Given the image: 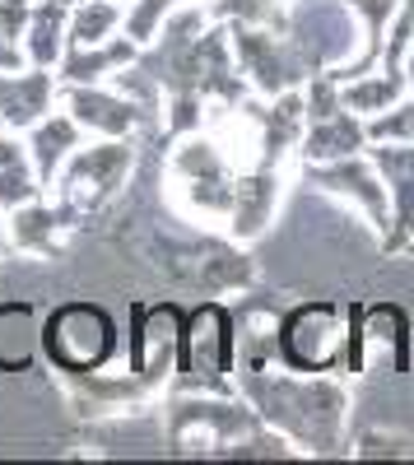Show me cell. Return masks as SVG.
I'll use <instances>...</instances> for the list:
<instances>
[{"label": "cell", "mask_w": 414, "mask_h": 465, "mask_svg": "<svg viewBox=\"0 0 414 465\" xmlns=\"http://www.w3.org/2000/svg\"><path fill=\"white\" fill-rule=\"evenodd\" d=\"M359 302L312 298L275 317V354L293 372H363Z\"/></svg>", "instance_id": "1"}, {"label": "cell", "mask_w": 414, "mask_h": 465, "mask_svg": "<svg viewBox=\"0 0 414 465\" xmlns=\"http://www.w3.org/2000/svg\"><path fill=\"white\" fill-rule=\"evenodd\" d=\"M182 391H210V396H238V312L219 298H205L182 322L177 349V377Z\"/></svg>", "instance_id": "2"}, {"label": "cell", "mask_w": 414, "mask_h": 465, "mask_svg": "<svg viewBox=\"0 0 414 465\" xmlns=\"http://www.w3.org/2000/svg\"><path fill=\"white\" fill-rule=\"evenodd\" d=\"M168 447L192 456V451H205V456H238L242 442H251L266 419H261L242 396H210V391H177L168 401Z\"/></svg>", "instance_id": "3"}, {"label": "cell", "mask_w": 414, "mask_h": 465, "mask_svg": "<svg viewBox=\"0 0 414 465\" xmlns=\"http://www.w3.org/2000/svg\"><path fill=\"white\" fill-rule=\"evenodd\" d=\"M43 354L56 372H98L117 363L122 331L107 307L74 298V302H61L43 322Z\"/></svg>", "instance_id": "4"}, {"label": "cell", "mask_w": 414, "mask_h": 465, "mask_svg": "<svg viewBox=\"0 0 414 465\" xmlns=\"http://www.w3.org/2000/svg\"><path fill=\"white\" fill-rule=\"evenodd\" d=\"M135 168V140H98L84 135L70 149V159L56 173V201H65L74 214H98L103 205H112L122 196V186L131 182Z\"/></svg>", "instance_id": "5"}, {"label": "cell", "mask_w": 414, "mask_h": 465, "mask_svg": "<svg viewBox=\"0 0 414 465\" xmlns=\"http://www.w3.org/2000/svg\"><path fill=\"white\" fill-rule=\"evenodd\" d=\"M284 33L308 70H335L359 52V15L350 0H289Z\"/></svg>", "instance_id": "6"}, {"label": "cell", "mask_w": 414, "mask_h": 465, "mask_svg": "<svg viewBox=\"0 0 414 465\" xmlns=\"http://www.w3.org/2000/svg\"><path fill=\"white\" fill-rule=\"evenodd\" d=\"M229 37H233V61H238V74L242 84L256 94V98H280V94H293L303 89L308 80V61L298 56V47L289 43L284 28H256V24H229Z\"/></svg>", "instance_id": "7"}, {"label": "cell", "mask_w": 414, "mask_h": 465, "mask_svg": "<svg viewBox=\"0 0 414 465\" xmlns=\"http://www.w3.org/2000/svg\"><path fill=\"white\" fill-rule=\"evenodd\" d=\"M186 312L177 302H135L131 331H126V372L140 377L154 396H163L177 377V349H182Z\"/></svg>", "instance_id": "8"}, {"label": "cell", "mask_w": 414, "mask_h": 465, "mask_svg": "<svg viewBox=\"0 0 414 465\" xmlns=\"http://www.w3.org/2000/svg\"><path fill=\"white\" fill-rule=\"evenodd\" d=\"M298 177L308 186H317L321 196L345 201L350 210H359L368 219V228L387 238L391 228V196H387V182L382 173L372 168L368 149L363 153H345V159H326V163H298Z\"/></svg>", "instance_id": "9"}, {"label": "cell", "mask_w": 414, "mask_h": 465, "mask_svg": "<svg viewBox=\"0 0 414 465\" xmlns=\"http://www.w3.org/2000/svg\"><path fill=\"white\" fill-rule=\"evenodd\" d=\"M61 107L84 135L98 140H135V131L149 122L144 107L131 103L117 84H61Z\"/></svg>", "instance_id": "10"}, {"label": "cell", "mask_w": 414, "mask_h": 465, "mask_svg": "<svg viewBox=\"0 0 414 465\" xmlns=\"http://www.w3.org/2000/svg\"><path fill=\"white\" fill-rule=\"evenodd\" d=\"M5 223H10V252L33 256V261H56V256L70 247L74 228L84 223V214H74V210H70L65 201H56V196H52V201L37 196V201L10 210Z\"/></svg>", "instance_id": "11"}, {"label": "cell", "mask_w": 414, "mask_h": 465, "mask_svg": "<svg viewBox=\"0 0 414 465\" xmlns=\"http://www.w3.org/2000/svg\"><path fill=\"white\" fill-rule=\"evenodd\" d=\"M368 159L382 173L391 196V228L382 247L409 252L414 247V140H368Z\"/></svg>", "instance_id": "12"}, {"label": "cell", "mask_w": 414, "mask_h": 465, "mask_svg": "<svg viewBox=\"0 0 414 465\" xmlns=\"http://www.w3.org/2000/svg\"><path fill=\"white\" fill-rule=\"evenodd\" d=\"M289 163H256L247 173H238V196H233V214H229V242L247 247L261 232L275 223V210L284 201V182H289Z\"/></svg>", "instance_id": "13"}, {"label": "cell", "mask_w": 414, "mask_h": 465, "mask_svg": "<svg viewBox=\"0 0 414 465\" xmlns=\"http://www.w3.org/2000/svg\"><path fill=\"white\" fill-rule=\"evenodd\" d=\"M61 386H65V396L70 405L80 410L84 419H126V414H140L144 401L154 396L140 377H131L126 368L122 372H56Z\"/></svg>", "instance_id": "14"}, {"label": "cell", "mask_w": 414, "mask_h": 465, "mask_svg": "<svg viewBox=\"0 0 414 465\" xmlns=\"http://www.w3.org/2000/svg\"><path fill=\"white\" fill-rule=\"evenodd\" d=\"M61 107V80L47 65H19L0 74V126L5 131H28L47 112Z\"/></svg>", "instance_id": "15"}, {"label": "cell", "mask_w": 414, "mask_h": 465, "mask_svg": "<svg viewBox=\"0 0 414 465\" xmlns=\"http://www.w3.org/2000/svg\"><path fill=\"white\" fill-rule=\"evenodd\" d=\"M359 344H363V372H409V322L396 302H372L359 312Z\"/></svg>", "instance_id": "16"}, {"label": "cell", "mask_w": 414, "mask_h": 465, "mask_svg": "<svg viewBox=\"0 0 414 465\" xmlns=\"http://www.w3.org/2000/svg\"><path fill=\"white\" fill-rule=\"evenodd\" d=\"M363 149H368V122L359 112L340 107V112L317 116V122L303 126L298 163H326V159H345V153H363Z\"/></svg>", "instance_id": "17"}, {"label": "cell", "mask_w": 414, "mask_h": 465, "mask_svg": "<svg viewBox=\"0 0 414 465\" xmlns=\"http://www.w3.org/2000/svg\"><path fill=\"white\" fill-rule=\"evenodd\" d=\"M140 47L131 43L126 33H112L107 43H89V47H65L61 65H56V80L61 84H107L117 70L135 65Z\"/></svg>", "instance_id": "18"}, {"label": "cell", "mask_w": 414, "mask_h": 465, "mask_svg": "<svg viewBox=\"0 0 414 465\" xmlns=\"http://www.w3.org/2000/svg\"><path fill=\"white\" fill-rule=\"evenodd\" d=\"M80 140H84V131L70 122V112H65V107L47 112L37 126H28V131H24V144H28V153H33L37 182H43L47 191H52V182H56L61 163L70 159V149L80 144Z\"/></svg>", "instance_id": "19"}, {"label": "cell", "mask_w": 414, "mask_h": 465, "mask_svg": "<svg viewBox=\"0 0 414 465\" xmlns=\"http://www.w3.org/2000/svg\"><path fill=\"white\" fill-rule=\"evenodd\" d=\"M43 354V322L33 302H0V372H24Z\"/></svg>", "instance_id": "20"}, {"label": "cell", "mask_w": 414, "mask_h": 465, "mask_svg": "<svg viewBox=\"0 0 414 465\" xmlns=\"http://www.w3.org/2000/svg\"><path fill=\"white\" fill-rule=\"evenodd\" d=\"M37 196H47V186L37 182V168H33V153L24 144L19 131H0V210H19Z\"/></svg>", "instance_id": "21"}, {"label": "cell", "mask_w": 414, "mask_h": 465, "mask_svg": "<svg viewBox=\"0 0 414 465\" xmlns=\"http://www.w3.org/2000/svg\"><path fill=\"white\" fill-rule=\"evenodd\" d=\"M65 24H70V5H65V0H37L33 19L24 28V43H19L24 61L56 70L61 56H65Z\"/></svg>", "instance_id": "22"}, {"label": "cell", "mask_w": 414, "mask_h": 465, "mask_svg": "<svg viewBox=\"0 0 414 465\" xmlns=\"http://www.w3.org/2000/svg\"><path fill=\"white\" fill-rule=\"evenodd\" d=\"M405 94H409V74L405 70H387V65L368 70V74H354V80L340 84V103L350 112H359L363 122L378 116V112H387V107H396Z\"/></svg>", "instance_id": "23"}, {"label": "cell", "mask_w": 414, "mask_h": 465, "mask_svg": "<svg viewBox=\"0 0 414 465\" xmlns=\"http://www.w3.org/2000/svg\"><path fill=\"white\" fill-rule=\"evenodd\" d=\"M122 15H126V0H80V5H70L65 47L107 43L112 33H122Z\"/></svg>", "instance_id": "24"}, {"label": "cell", "mask_w": 414, "mask_h": 465, "mask_svg": "<svg viewBox=\"0 0 414 465\" xmlns=\"http://www.w3.org/2000/svg\"><path fill=\"white\" fill-rule=\"evenodd\" d=\"M251 280H256V265L242 252H233V247H219L210 261H201V284H205L210 298L242 293V289H251Z\"/></svg>", "instance_id": "25"}, {"label": "cell", "mask_w": 414, "mask_h": 465, "mask_svg": "<svg viewBox=\"0 0 414 465\" xmlns=\"http://www.w3.org/2000/svg\"><path fill=\"white\" fill-rule=\"evenodd\" d=\"M205 19L214 24H256V28H284L289 0H205Z\"/></svg>", "instance_id": "26"}, {"label": "cell", "mask_w": 414, "mask_h": 465, "mask_svg": "<svg viewBox=\"0 0 414 465\" xmlns=\"http://www.w3.org/2000/svg\"><path fill=\"white\" fill-rule=\"evenodd\" d=\"M182 10V0H126V15H122V33L144 52L154 37L163 33V24Z\"/></svg>", "instance_id": "27"}, {"label": "cell", "mask_w": 414, "mask_h": 465, "mask_svg": "<svg viewBox=\"0 0 414 465\" xmlns=\"http://www.w3.org/2000/svg\"><path fill=\"white\" fill-rule=\"evenodd\" d=\"M33 5H37V0H0V33H5L10 43H24V28L33 19Z\"/></svg>", "instance_id": "28"}, {"label": "cell", "mask_w": 414, "mask_h": 465, "mask_svg": "<svg viewBox=\"0 0 414 465\" xmlns=\"http://www.w3.org/2000/svg\"><path fill=\"white\" fill-rule=\"evenodd\" d=\"M19 65H28V61H24V47L10 43V37L0 33V74H5V70H19Z\"/></svg>", "instance_id": "29"}, {"label": "cell", "mask_w": 414, "mask_h": 465, "mask_svg": "<svg viewBox=\"0 0 414 465\" xmlns=\"http://www.w3.org/2000/svg\"><path fill=\"white\" fill-rule=\"evenodd\" d=\"M10 252V223H5V210H0V256Z\"/></svg>", "instance_id": "30"}, {"label": "cell", "mask_w": 414, "mask_h": 465, "mask_svg": "<svg viewBox=\"0 0 414 465\" xmlns=\"http://www.w3.org/2000/svg\"><path fill=\"white\" fill-rule=\"evenodd\" d=\"M405 74H409V89H414V37H409V52H405Z\"/></svg>", "instance_id": "31"}, {"label": "cell", "mask_w": 414, "mask_h": 465, "mask_svg": "<svg viewBox=\"0 0 414 465\" xmlns=\"http://www.w3.org/2000/svg\"><path fill=\"white\" fill-rule=\"evenodd\" d=\"M192 5H205V0H192Z\"/></svg>", "instance_id": "32"}, {"label": "cell", "mask_w": 414, "mask_h": 465, "mask_svg": "<svg viewBox=\"0 0 414 465\" xmlns=\"http://www.w3.org/2000/svg\"><path fill=\"white\" fill-rule=\"evenodd\" d=\"M0 131H5V126H0Z\"/></svg>", "instance_id": "33"}]
</instances>
